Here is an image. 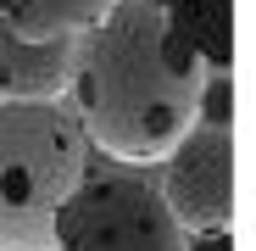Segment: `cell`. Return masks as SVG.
<instances>
[{
    "label": "cell",
    "mask_w": 256,
    "mask_h": 251,
    "mask_svg": "<svg viewBox=\"0 0 256 251\" xmlns=\"http://www.w3.org/2000/svg\"><path fill=\"white\" fill-rule=\"evenodd\" d=\"M206 73L212 67L173 34L156 0H112L78 28L67 95L100 156L156 167L195 129Z\"/></svg>",
    "instance_id": "obj_1"
},
{
    "label": "cell",
    "mask_w": 256,
    "mask_h": 251,
    "mask_svg": "<svg viewBox=\"0 0 256 251\" xmlns=\"http://www.w3.org/2000/svg\"><path fill=\"white\" fill-rule=\"evenodd\" d=\"M95 145L62 101H0V251H50Z\"/></svg>",
    "instance_id": "obj_2"
},
{
    "label": "cell",
    "mask_w": 256,
    "mask_h": 251,
    "mask_svg": "<svg viewBox=\"0 0 256 251\" xmlns=\"http://www.w3.org/2000/svg\"><path fill=\"white\" fill-rule=\"evenodd\" d=\"M50 251H184V229L145 167L100 156L67 195Z\"/></svg>",
    "instance_id": "obj_3"
},
{
    "label": "cell",
    "mask_w": 256,
    "mask_h": 251,
    "mask_svg": "<svg viewBox=\"0 0 256 251\" xmlns=\"http://www.w3.org/2000/svg\"><path fill=\"white\" fill-rule=\"evenodd\" d=\"M156 190L184 234L228 229V218H234V129L195 117V129L162 156Z\"/></svg>",
    "instance_id": "obj_4"
},
{
    "label": "cell",
    "mask_w": 256,
    "mask_h": 251,
    "mask_svg": "<svg viewBox=\"0 0 256 251\" xmlns=\"http://www.w3.org/2000/svg\"><path fill=\"white\" fill-rule=\"evenodd\" d=\"M78 34H22L0 23V101H62L72 90Z\"/></svg>",
    "instance_id": "obj_5"
},
{
    "label": "cell",
    "mask_w": 256,
    "mask_h": 251,
    "mask_svg": "<svg viewBox=\"0 0 256 251\" xmlns=\"http://www.w3.org/2000/svg\"><path fill=\"white\" fill-rule=\"evenodd\" d=\"M162 12L173 23V34L212 73H228V62H234V0H167Z\"/></svg>",
    "instance_id": "obj_6"
},
{
    "label": "cell",
    "mask_w": 256,
    "mask_h": 251,
    "mask_svg": "<svg viewBox=\"0 0 256 251\" xmlns=\"http://www.w3.org/2000/svg\"><path fill=\"white\" fill-rule=\"evenodd\" d=\"M112 0H0V23L22 34H78L90 28Z\"/></svg>",
    "instance_id": "obj_7"
},
{
    "label": "cell",
    "mask_w": 256,
    "mask_h": 251,
    "mask_svg": "<svg viewBox=\"0 0 256 251\" xmlns=\"http://www.w3.org/2000/svg\"><path fill=\"white\" fill-rule=\"evenodd\" d=\"M184 251H234V245H228V229H195V240L184 234Z\"/></svg>",
    "instance_id": "obj_8"
}]
</instances>
